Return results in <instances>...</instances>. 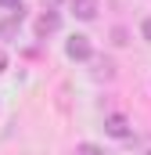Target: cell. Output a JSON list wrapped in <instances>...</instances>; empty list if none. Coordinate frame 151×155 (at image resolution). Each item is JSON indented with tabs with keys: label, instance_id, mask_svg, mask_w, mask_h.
I'll return each instance as SVG.
<instances>
[{
	"label": "cell",
	"instance_id": "4",
	"mask_svg": "<svg viewBox=\"0 0 151 155\" xmlns=\"http://www.w3.org/2000/svg\"><path fill=\"white\" fill-rule=\"evenodd\" d=\"M104 134H108V137H126V134H130V119L119 116V112L104 116Z\"/></svg>",
	"mask_w": 151,
	"mask_h": 155
},
{
	"label": "cell",
	"instance_id": "2",
	"mask_svg": "<svg viewBox=\"0 0 151 155\" xmlns=\"http://www.w3.org/2000/svg\"><path fill=\"white\" fill-rule=\"evenodd\" d=\"M58 29H61V15H58V11H43L36 18V36L40 40H47L50 33H58Z\"/></svg>",
	"mask_w": 151,
	"mask_h": 155
},
{
	"label": "cell",
	"instance_id": "7",
	"mask_svg": "<svg viewBox=\"0 0 151 155\" xmlns=\"http://www.w3.org/2000/svg\"><path fill=\"white\" fill-rule=\"evenodd\" d=\"M76 155H104L97 144H76Z\"/></svg>",
	"mask_w": 151,
	"mask_h": 155
},
{
	"label": "cell",
	"instance_id": "1",
	"mask_svg": "<svg viewBox=\"0 0 151 155\" xmlns=\"http://www.w3.org/2000/svg\"><path fill=\"white\" fill-rule=\"evenodd\" d=\"M65 54L72 58V61H86V58H94V47H90V36H83V33H76V36L65 40Z\"/></svg>",
	"mask_w": 151,
	"mask_h": 155
},
{
	"label": "cell",
	"instance_id": "9",
	"mask_svg": "<svg viewBox=\"0 0 151 155\" xmlns=\"http://www.w3.org/2000/svg\"><path fill=\"white\" fill-rule=\"evenodd\" d=\"M140 29H144V40H151V18H144V25H140Z\"/></svg>",
	"mask_w": 151,
	"mask_h": 155
},
{
	"label": "cell",
	"instance_id": "10",
	"mask_svg": "<svg viewBox=\"0 0 151 155\" xmlns=\"http://www.w3.org/2000/svg\"><path fill=\"white\" fill-rule=\"evenodd\" d=\"M4 69H7V54L0 51V72H4Z\"/></svg>",
	"mask_w": 151,
	"mask_h": 155
},
{
	"label": "cell",
	"instance_id": "6",
	"mask_svg": "<svg viewBox=\"0 0 151 155\" xmlns=\"http://www.w3.org/2000/svg\"><path fill=\"white\" fill-rule=\"evenodd\" d=\"M94 76H97V79H112L115 76L112 58H94Z\"/></svg>",
	"mask_w": 151,
	"mask_h": 155
},
{
	"label": "cell",
	"instance_id": "8",
	"mask_svg": "<svg viewBox=\"0 0 151 155\" xmlns=\"http://www.w3.org/2000/svg\"><path fill=\"white\" fill-rule=\"evenodd\" d=\"M0 7H7V11H14V7H22V0H0Z\"/></svg>",
	"mask_w": 151,
	"mask_h": 155
},
{
	"label": "cell",
	"instance_id": "3",
	"mask_svg": "<svg viewBox=\"0 0 151 155\" xmlns=\"http://www.w3.org/2000/svg\"><path fill=\"white\" fill-rule=\"evenodd\" d=\"M22 18H25V11H22V7L7 11V18L0 22V36H4V40H14V36H18V29H22Z\"/></svg>",
	"mask_w": 151,
	"mask_h": 155
},
{
	"label": "cell",
	"instance_id": "5",
	"mask_svg": "<svg viewBox=\"0 0 151 155\" xmlns=\"http://www.w3.org/2000/svg\"><path fill=\"white\" fill-rule=\"evenodd\" d=\"M72 15L83 22H94L97 18V0H72Z\"/></svg>",
	"mask_w": 151,
	"mask_h": 155
},
{
	"label": "cell",
	"instance_id": "11",
	"mask_svg": "<svg viewBox=\"0 0 151 155\" xmlns=\"http://www.w3.org/2000/svg\"><path fill=\"white\" fill-rule=\"evenodd\" d=\"M144 155H151V152H144Z\"/></svg>",
	"mask_w": 151,
	"mask_h": 155
}]
</instances>
